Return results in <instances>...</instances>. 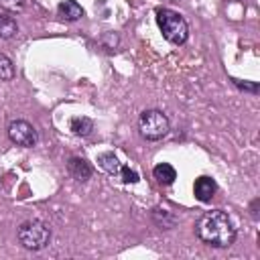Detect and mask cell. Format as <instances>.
Returning a JSON list of instances; mask_svg holds the SVG:
<instances>
[{
	"instance_id": "obj_19",
	"label": "cell",
	"mask_w": 260,
	"mask_h": 260,
	"mask_svg": "<svg viewBox=\"0 0 260 260\" xmlns=\"http://www.w3.org/2000/svg\"><path fill=\"white\" fill-rule=\"evenodd\" d=\"M258 205H260V199L256 197V199H252V203H250V215H252V219L254 221H258L260 219V215H258Z\"/></svg>"
},
{
	"instance_id": "obj_17",
	"label": "cell",
	"mask_w": 260,
	"mask_h": 260,
	"mask_svg": "<svg viewBox=\"0 0 260 260\" xmlns=\"http://www.w3.org/2000/svg\"><path fill=\"white\" fill-rule=\"evenodd\" d=\"M0 6L10 14H20L26 8V0H0Z\"/></svg>"
},
{
	"instance_id": "obj_5",
	"label": "cell",
	"mask_w": 260,
	"mask_h": 260,
	"mask_svg": "<svg viewBox=\"0 0 260 260\" xmlns=\"http://www.w3.org/2000/svg\"><path fill=\"white\" fill-rule=\"evenodd\" d=\"M6 132H8L10 142L16 144V146L32 148V146H37V142H39V132H37V128H35L30 122H26V120H12V122L8 124V128H6Z\"/></svg>"
},
{
	"instance_id": "obj_1",
	"label": "cell",
	"mask_w": 260,
	"mask_h": 260,
	"mask_svg": "<svg viewBox=\"0 0 260 260\" xmlns=\"http://www.w3.org/2000/svg\"><path fill=\"white\" fill-rule=\"evenodd\" d=\"M195 234L203 244H207L211 248H217V250L230 248L236 242V236H238L234 219L223 209L205 211L195 221Z\"/></svg>"
},
{
	"instance_id": "obj_12",
	"label": "cell",
	"mask_w": 260,
	"mask_h": 260,
	"mask_svg": "<svg viewBox=\"0 0 260 260\" xmlns=\"http://www.w3.org/2000/svg\"><path fill=\"white\" fill-rule=\"evenodd\" d=\"M152 177L160 183V185H173L175 179H177V171L173 165L169 162H158L154 169H152Z\"/></svg>"
},
{
	"instance_id": "obj_3",
	"label": "cell",
	"mask_w": 260,
	"mask_h": 260,
	"mask_svg": "<svg viewBox=\"0 0 260 260\" xmlns=\"http://www.w3.org/2000/svg\"><path fill=\"white\" fill-rule=\"evenodd\" d=\"M16 238L24 250L39 252L51 244V228L41 219H26L18 225Z\"/></svg>"
},
{
	"instance_id": "obj_2",
	"label": "cell",
	"mask_w": 260,
	"mask_h": 260,
	"mask_svg": "<svg viewBox=\"0 0 260 260\" xmlns=\"http://www.w3.org/2000/svg\"><path fill=\"white\" fill-rule=\"evenodd\" d=\"M154 14H156V24H158L165 41H169L171 45H185L187 43V39H189V24H187V20L179 12L160 6V8H156Z\"/></svg>"
},
{
	"instance_id": "obj_10",
	"label": "cell",
	"mask_w": 260,
	"mask_h": 260,
	"mask_svg": "<svg viewBox=\"0 0 260 260\" xmlns=\"http://www.w3.org/2000/svg\"><path fill=\"white\" fill-rule=\"evenodd\" d=\"M98 165H100L108 175H112V177H118L120 171H122V162H120V158H118L114 152H110V150L98 154Z\"/></svg>"
},
{
	"instance_id": "obj_7",
	"label": "cell",
	"mask_w": 260,
	"mask_h": 260,
	"mask_svg": "<svg viewBox=\"0 0 260 260\" xmlns=\"http://www.w3.org/2000/svg\"><path fill=\"white\" fill-rule=\"evenodd\" d=\"M215 191H217V183H215V179H211V177H207V175L197 177L195 183H193V195H195V199L201 201V203L211 201V197L215 195Z\"/></svg>"
},
{
	"instance_id": "obj_18",
	"label": "cell",
	"mask_w": 260,
	"mask_h": 260,
	"mask_svg": "<svg viewBox=\"0 0 260 260\" xmlns=\"http://www.w3.org/2000/svg\"><path fill=\"white\" fill-rule=\"evenodd\" d=\"M120 179H122V183H126V185H134V183H138L140 181V175L134 171V169H130V167H126V165H122V171H120V175H118Z\"/></svg>"
},
{
	"instance_id": "obj_8",
	"label": "cell",
	"mask_w": 260,
	"mask_h": 260,
	"mask_svg": "<svg viewBox=\"0 0 260 260\" xmlns=\"http://www.w3.org/2000/svg\"><path fill=\"white\" fill-rule=\"evenodd\" d=\"M57 14H59V18H63L67 22H75L83 16V8L77 0H63L57 6Z\"/></svg>"
},
{
	"instance_id": "obj_9",
	"label": "cell",
	"mask_w": 260,
	"mask_h": 260,
	"mask_svg": "<svg viewBox=\"0 0 260 260\" xmlns=\"http://www.w3.org/2000/svg\"><path fill=\"white\" fill-rule=\"evenodd\" d=\"M150 217H152V221H154V225L158 230H173L177 225V221H179L177 215L173 211L165 209V207H154L150 211Z\"/></svg>"
},
{
	"instance_id": "obj_11",
	"label": "cell",
	"mask_w": 260,
	"mask_h": 260,
	"mask_svg": "<svg viewBox=\"0 0 260 260\" xmlns=\"http://www.w3.org/2000/svg\"><path fill=\"white\" fill-rule=\"evenodd\" d=\"M69 130H71L75 136L85 138V136H89V134L93 132V120L87 118V116H75V118H71V122H69Z\"/></svg>"
},
{
	"instance_id": "obj_15",
	"label": "cell",
	"mask_w": 260,
	"mask_h": 260,
	"mask_svg": "<svg viewBox=\"0 0 260 260\" xmlns=\"http://www.w3.org/2000/svg\"><path fill=\"white\" fill-rule=\"evenodd\" d=\"M100 45H102L108 53H112V51H116L118 45H120V35L114 32V30H108V32H104V35L100 37Z\"/></svg>"
},
{
	"instance_id": "obj_20",
	"label": "cell",
	"mask_w": 260,
	"mask_h": 260,
	"mask_svg": "<svg viewBox=\"0 0 260 260\" xmlns=\"http://www.w3.org/2000/svg\"><path fill=\"white\" fill-rule=\"evenodd\" d=\"M167 2H179V0H167Z\"/></svg>"
},
{
	"instance_id": "obj_6",
	"label": "cell",
	"mask_w": 260,
	"mask_h": 260,
	"mask_svg": "<svg viewBox=\"0 0 260 260\" xmlns=\"http://www.w3.org/2000/svg\"><path fill=\"white\" fill-rule=\"evenodd\" d=\"M67 171L75 181H81V183H85L93 177V167L83 156H71L67 160Z\"/></svg>"
},
{
	"instance_id": "obj_14",
	"label": "cell",
	"mask_w": 260,
	"mask_h": 260,
	"mask_svg": "<svg viewBox=\"0 0 260 260\" xmlns=\"http://www.w3.org/2000/svg\"><path fill=\"white\" fill-rule=\"evenodd\" d=\"M16 75V69H14V63L8 55L0 53V79L2 81H12Z\"/></svg>"
},
{
	"instance_id": "obj_13",
	"label": "cell",
	"mask_w": 260,
	"mask_h": 260,
	"mask_svg": "<svg viewBox=\"0 0 260 260\" xmlns=\"http://www.w3.org/2000/svg\"><path fill=\"white\" fill-rule=\"evenodd\" d=\"M16 35H18V22H16V18L10 16V12L8 14H0V39L10 41Z\"/></svg>"
},
{
	"instance_id": "obj_16",
	"label": "cell",
	"mask_w": 260,
	"mask_h": 260,
	"mask_svg": "<svg viewBox=\"0 0 260 260\" xmlns=\"http://www.w3.org/2000/svg\"><path fill=\"white\" fill-rule=\"evenodd\" d=\"M232 83H234L240 91H246V93H252V95H256V93L260 91L258 81H248V79H236V77H232Z\"/></svg>"
},
{
	"instance_id": "obj_4",
	"label": "cell",
	"mask_w": 260,
	"mask_h": 260,
	"mask_svg": "<svg viewBox=\"0 0 260 260\" xmlns=\"http://www.w3.org/2000/svg\"><path fill=\"white\" fill-rule=\"evenodd\" d=\"M138 132L148 142H158L171 132V122L165 112L156 108L142 110L138 116Z\"/></svg>"
}]
</instances>
